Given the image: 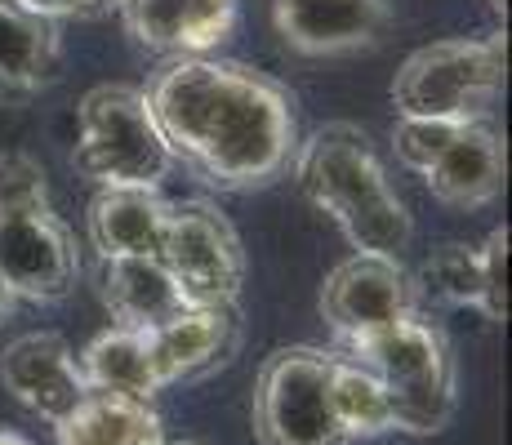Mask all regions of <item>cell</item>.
<instances>
[{
    "label": "cell",
    "mask_w": 512,
    "mask_h": 445,
    "mask_svg": "<svg viewBox=\"0 0 512 445\" xmlns=\"http://www.w3.org/2000/svg\"><path fill=\"white\" fill-rule=\"evenodd\" d=\"M116 9L125 32L165 58L210 54L236 23V0H116Z\"/></svg>",
    "instance_id": "2e32d148"
},
{
    "label": "cell",
    "mask_w": 512,
    "mask_h": 445,
    "mask_svg": "<svg viewBox=\"0 0 512 445\" xmlns=\"http://www.w3.org/2000/svg\"><path fill=\"white\" fill-rule=\"evenodd\" d=\"M81 365V379L90 392H112V397H130V401H152L161 392V374L152 361V343L143 330H112L94 334L85 343V352L76 356Z\"/></svg>",
    "instance_id": "ffe728a7"
},
{
    "label": "cell",
    "mask_w": 512,
    "mask_h": 445,
    "mask_svg": "<svg viewBox=\"0 0 512 445\" xmlns=\"http://www.w3.org/2000/svg\"><path fill=\"white\" fill-rule=\"evenodd\" d=\"M504 67L508 45L499 32L423 45L392 76V107L397 116H419V121H490L504 94Z\"/></svg>",
    "instance_id": "8992f818"
},
{
    "label": "cell",
    "mask_w": 512,
    "mask_h": 445,
    "mask_svg": "<svg viewBox=\"0 0 512 445\" xmlns=\"http://www.w3.org/2000/svg\"><path fill=\"white\" fill-rule=\"evenodd\" d=\"M410 312H419V285L397 254L357 250L321 285V316L343 339V348L388 330Z\"/></svg>",
    "instance_id": "30bf717a"
},
{
    "label": "cell",
    "mask_w": 512,
    "mask_h": 445,
    "mask_svg": "<svg viewBox=\"0 0 512 445\" xmlns=\"http://www.w3.org/2000/svg\"><path fill=\"white\" fill-rule=\"evenodd\" d=\"M0 276L14 299L58 303L81 276V254L49 201L36 156L0 152Z\"/></svg>",
    "instance_id": "3957f363"
},
{
    "label": "cell",
    "mask_w": 512,
    "mask_h": 445,
    "mask_svg": "<svg viewBox=\"0 0 512 445\" xmlns=\"http://www.w3.org/2000/svg\"><path fill=\"white\" fill-rule=\"evenodd\" d=\"M63 72L58 18L32 0H0V107L41 98Z\"/></svg>",
    "instance_id": "5bb4252c"
},
{
    "label": "cell",
    "mask_w": 512,
    "mask_h": 445,
    "mask_svg": "<svg viewBox=\"0 0 512 445\" xmlns=\"http://www.w3.org/2000/svg\"><path fill=\"white\" fill-rule=\"evenodd\" d=\"M392 152L415 170L441 205L481 210L504 192V138L490 121H419L401 116L392 125Z\"/></svg>",
    "instance_id": "52a82bcc"
},
{
    "label": "cell",
    "mask_w": 512,
    "mask_h": 445,
    "mask_svg": "<svg viewBox=\"0 0 512 445\" xmlns=\"http://www.w3.org/2000/svg\"><path fill=\"white\" fill-rule=\"evenodd\" d=\"M170 445H201V441H170Z\"/></svg>",
    "instance_id": "484cf974"
},
{
    "label": "cell",
    "mask_w": 512,
    "mask_h": 445,
    "mask_svg": "<svg viewBox=\"0 0 512 445\" xmlns=\"http://www.w3.org/2000/svg\"><path fill=\"white\" fill-rule=\"evenodd\" d=\"M259 445H352L330 405V352L281 348L254 379Z\"/></svg>",
    "instance_id": "ba28073f"
},
{
    "label": "cell",
    "mask_w": 512,
    "mask_h": 445,
    "mask_svg": "<svg viewBox=\"0 0 512 445\" xmlns=\"http://www.w3.org/2000/svg\"><path fill=\"white\" fill-rule=\"evenodd\" d=\"M423 290L450 308H472L490 325L508 316V232L495 227L481 245H441L419 272Z\"/></svg>",
    "instance_id": "4fadbf2b"
},
{
    "label": "cell",
    "mask_w": 512,
    "mask_h": 445,
    "mask_svg": "<svg viewBox=\"0 0 512 445\" xmlns=\"http://www.w3.org/2000/svg\"><path fill=\"white\" fill-rule=\"evenodd\" d=\"M72 165L94 187H161L174 156L139 85H98L76 107Z\"/></svg>",
    "instance_id": "5b68a950"
},
{
    "label": "cell",
    "mask_w": 512,
    "mask_h": 445,
    "mask_svg": "<svg viewBox=\"0 0 512 445\" xmlns=\"http://www.w3.org/2000/svg\"><path fill=\"white\" fill-rule=\"evenodd\" d=\"M277 36L294 54L339 58L383 41L392 23L388 0H272Z\"/></svg>",
    "instance_id": "8fae6325"
},
{
    "label": "cell",
    "mask_w": 512,
    "mask_h": 445,
    "mask_svg": "<svg viewBox=\"0 0 512 445\" xmlns=\"http://www.w3.org/2000/svg\"><path fill=\"white\" fill-rule=\"evenodd\" d=\"M36 9H45L49 18H90V14H103L112 9L116 0H32Z\"/></svg>",
    "instance_id": "7402d4cb"
},
{
    "label": "cell",
    "mask_w": 512,
    "mask_h": 445,
    "mask_svg": "<svg viewBox=\"0 0 512 445\" xmlns=\"http://www.w3.org/2000/svg\"><path fill=\"white\" fill-rule=\"evenodd\" d=\"M170 201L156 187H98L90 201V241L98 259H130V254H156L161 259Z\"/></svg>",
    "instance_id": "ac0fdd59"
},
{
    "label": "cell",
    "mask_w": 512,
    "mask_h": 445,
    "mask_svg": "<svg viewBox=\"0 0 512 445\" xmlns=\"http://www.w3.org/2000/svg\"><path fill=\"white\" fill-rule=\"evenodd\" d=\"M0 383L23 410H32L36 419L58 423L76 401L85 397V379L81 365H76V352L63 334H18L14 343L0 356Z\"/></svg>",
    "instance_id": "7c38bea8"
},
{
    "label": "cell",
    "mask_w": 512,
    "mask_h": 445,
    "mask_svg": "<svg viewBox=\"0 0 512 445\" xmlns=\"http://www.w3.org/2000/svg\"><path fill=\"white\" fill-rule=\"evenodd\" d=\"M343 352L366 361L374 379L383 383L392 432L432 437L450 423V414H455V352H450L441 325H432L423 312L401 316L397 325Z\"/></svg>",
    "instance_id": "277c9868"
},
{
    "label": "cell",
    "mask_w": 512,
    "mask_h": 445,
    "mask_svg": "<svg viewBox=\"0 0 512 445\" xmlns=\"http://www.w3.org/2000/svg\"><path fill=\"white\" fill-rule=\"evenodd\" d=\"M14 303H18V299H14V290H9L5 276H0V321H5V316L14 312Z\"/></svg>",
    "instance_id": "603a6c76"
},
{
    "label": "cell",
    "mask_w": 512,
    "mask_h": 445,
    "mask_svg": "<svg viewBox=\"0 0 512 445\" xmlns=\"http://www.w3.org/2000/svg\"><path fill=\"white\" fill-rule=\"evenodd\" d=\"M330 405L348 441H370L392 432L388 392L374 379L370 365L352 352H330Z\"/></svg>",
    "instance_id": "44dd1931"
},
{
    "label": "cell",
    "mask_w": 512,
    "mask_h": 445,
    "mask_svg": "<svg viewBox=\"0 0 512 445\" xmlns=\"http://www.w3.org/2000/svg\"><path fill=\"white\" fill-rule=\"evenodd\" d=\"M98 299L125 330H156L187 303L156 254H130V259H98Z\"/></svg>",
    "instance_id": "e0dca14e"
},
{
    "label": "cell",
    "mask_w": 512,
    "mask_h": 445,
    "mask_svg": "<svg viewBox=\"0 0 512 445\" xmlns=\"http://www.w3.org/2000/svg\"><path fill=\"white\" fill-rule=\"evenodd\" d=\"M147 103L179 165L223 192L281 178L299 147L290 94L272 76L210 54L170 58L147 81Z\"/></svg>",
    "instance_id": "6da1fadb"
},
{
    "label": "cell",
    "mask_w": 512,
    "mask_h": 445,
    "mask_svg": "<svg viewBox=\"0 0 512 445\" xmlns=\"http://www.w3.org/2000/svg\"><path fill=\"white\" fill-rule=\"evenodd\" d=\"M490 9H495V14H508V0H486Z\"/></svg>",
    "instance_id": "d4e9b609"
},
{
    "label": "cell",
    "mask_w": 512,
    "mask_h": 445,
    "mask_svg": "<svg viewBox=\"0 0 512 445\" xmlns=\"http://www.w3.org/2000/svg\"><path fill=\"white\" fill-rule=\"evenodd\" d=\"M54 437L58 445H165V423L152 401L85 392L54 423Z\"/></svg>",
    "instance_id": "d6986e66"
},
{
    "label": "cell",
    "mask_w": 512,
    "mask_h": 445,
    "mask_svg": "<svg viewBox=\"0 0 512 445\" xmlns=\"http://www.w3.org/2000/svg\"><path fill=\"white\" fill-rule=\"evenodd\" d=\"M0 445H32V441L18 437V432H5V428H0Z\"/></svg>",
    "instance_id": "cb8c5ba5"
},
{
    "label": "cell",
    "mask_w": 512,
    "mask_h": 445,
    "mask_svg": "<svg viewBox=\"0 0 512 445\" xmlns=\"http://www.w3.org/2000/svg\"><path fill=\"white\" fill-rule=\"evenodd\" d=\"M299 192L352 241V250L401 254L415 236L406 201L388 178V165L374 152L370 134L352 121H330L294 147Z\"/></svg>",
    "instance_id": "7a4b0ae2"
},
{
    "label": "cell",
    "mask_w": 512,
    "mask_h": 445,
    "mask_svg": "<svg viewBox=\"0 0 512 445\" xmlns=\"http://www.w3.org/2000/svg\"><path fill=\"white\" fill-rule=\"evenodd\" d=\"M161 263L187 308H228L245 285V250L236 227L210 201L170 205Z\"/></svg>",
    "instance_id": "9c48e42d"
},
{
    "label": "cell",
    "mask_w": 512,
    "mask_h": 445,
    "mask_svg": "<svg viewBox=\"0 0 512 445\" xmlns=\"http://www.w3.org/2000/svg\"><path fill=\"white\" fill-rule=\"evenodd\" d=\"M147 343H152L161 388L192 383L236 356V348H241V316H236V303H228V308H183L165 325L147 330Z\"/></svg>",
    "instance_id": "9a60e30c"
}]
</instances>
